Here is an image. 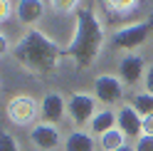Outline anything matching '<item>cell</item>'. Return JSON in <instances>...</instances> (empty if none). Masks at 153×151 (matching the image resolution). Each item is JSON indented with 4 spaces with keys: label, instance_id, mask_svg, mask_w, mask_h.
Listing matches in <instances>:
<instances>
[{
    "label": "cell",
    "instance_id": "obj_17",
    "mask_svg": "<svg viewBox=\"0 0 153 151\" xmlns=\"http://www.w3.org/2000/svg\"><path fill=\"white\" fill-rule=\"evenodd\" d=\"M79 5L82 3H74V0H67V3H64V0H52V3H50L52 10H59L62 15H74L76 10H79Z\"/></svg>",
    "mask_w": 153,
    "mask_h": 151
},
{
    "label": "cell",
    "instance_id": "obj_19",
    "mask_svg": "<svg viewBox=\"0 0 153 151\" xmlns=\"http://www.w3.org/2000/svg\"><path fill=\"white\" fill-rule=\"evenodd\" d=\"M133 151H153V136L143 134L136 139V146H133Z\"/></svg>",
    "mask_w": 153,
    "mask_h": 151
},
{
    "label": "cell",
    "instance_id": "obj_6",
    "mask_svg": "<svg viewBox=\"0 0 153 151\" xmlns=\"http://www.w3.org/2000/svg\"><path fill=\"white\" fill-rule=\"evenodd\" d=\"M123 82L121 77H114V74H99L94 79V99L104 102L106 107H114L123 99Z\"/></svg>",
    "mask_w": 153,
    "mask_h": 151
},
{
    "label": "cell",
    "instance_id": "obj_13",
    "mask_svg": "<svg viewBox=\"0 0 153 151\" xmlns=\"http://www.w3.org/2000/svg\"><path fill=\"white\" fill-rule=\"evenodd\" d=\"M89 129L94 131V134H106V131L116 129V114H114L111 109H104V111H97V117H94L89 121Z\"/></svg>",
    "mask_w": 153,
    "mask_h": 151
},
{
    "label": "cell",
    "instance_id": "obj_1",
    "mask_svg": "<svg viewBox=\"0 0 153 151\" xmlns=\"http://www.w3.org/2000/svg\"><path fill=\"white\" fill-rule=\"evenodd\" d=\"M76 17V30H74V40L64 47V57H72L76 70H89L94 62H97L104 40H106V32H104V25L99 22L97 13L91 10V5H79V10L74 13Z\"/></svg>",
    "mask_w": 153,
    "mask_h": 151
},
{
    "label": "cell",
    "instance_id": "obj_24",
    "mask_svg": "<svg viewBox=\"0 0 153 151\" xmlns=\"http://www.w3.org/2000/svg\"><path fill=\"white\" fill-rule=\"evenodd\" d=\"M119 151H133V149H131V146H128V144H126V146H121V149H119Z\"/></svg>",
    "mask_w": 153,
    "mask_h": 151
},
{
    "label": "cell",
    "instance_id": "obj_16",
    "mask_svg": "<svg viewBox=\"0 0 153 151\" xmlns=\"http://www.w3.org/2000/svg\"><path fill=\"white\" fill-rule=\"evenodd\" d=\"M138 3L136 0H109L106 3V10H111L114 15H119V17H128V15H133L138 10Z\"/></svg>",
    "mask_w": 153,
    "mask_h": 151
},
{
    "label": "cell",
    "instance_id": "obj_11",
    "mask_svg": "<svg viewBox=\"0 0 153 151\" xmlns=\"http://www.w3.org/2000/svg\"><path fill=\"white\" fill-rule=\"evenodd\" d=\"M45 10H47V5L42 0H20V3H15V13L20 17V22L30 25V27L45 15Z\"/></svg>",
    "mask_w": 153,
    "mask_h": 151
},
{
    "label": "cell",
    "instance_id": "obj_4",
    "mask_svg": "<svg viewBox=\"0 0 153 151\" xmlns=\"http://www.w3.org/2000/svg\"><path fill=\"white\" fill-rule=\"evenodd\" d=\"M5 114L17 126H35V119L40 114V104L32 97H27V94H17V97H13L7 102Z\"/></svg>",
    "mask_w": 153,
    "mask_h": 151
},
{
    "label": "cell",
    "instance_id": "obj_8",
    "mask_svg": "<svg viewBox=\"0 0 153 151\" xmlns=\"http://www.w3.org/2000/svg\"><path fill=\"white\" fill-rule=\"evenodd\" d=\"M146 62H143L141 55H126L121 62H119V72H121V82L128 84V87H133V84H138L143 77H146Z\"/></svg>",
    "mask_w": 153,
    "mask_h": 151
},
{
    "label": "cell",
    "instance_id": "obj_2",
    "mask_svg": "<svg viewBox=\"0 0 153 151\" xmlns=\"http://www.w3.org/2000/svg\"><path fill=\"white\" fill-rule=\"evenodd\" d=\"M13 57L22 64L27 72L35 74H50L59 67L64 57V50L57 47L54 40H50L42 30L30 27L13 47Z\"/></svg>",
    "mask_w": 153,
    "mask_h": 151
},
{
    "label": "cell",
    "instance_id": "obj_3",
    "mask_svg": "<svg viewBox=\"0 0 153 151\" xmlns=\"http://www.w3.org/2000/svg\"><path fill=\"white\" fill-rule=\"evenodd\" d=\"M153 27V15L143 22H133V25H126V27H119L111 37V47L116 50H136L146 42V37Z\"/></svg>",
    "mask_w": 153,
    "mask_h": 151
},
{
    "label": "cell",
    "instance_id": "obj_7",
    "mask_svg": "<svg viewBox=\"0 0 153 151\" xmlns=\"http://www.w3.org/2000/svg\"><path fill=\"white\" fill-rule=\"evenodd\" d=\"M30 141L40 149V151H52L62 144V134L57 124H50V121H37V124L30 129Z\"/></svg>",
    "mask_w": 153,
    "mask_h": 151
},
{
    "label": "cell",
    "instance_id": "obj_18",
    "mask_svg": "<svg viewBox=\"0 0 153 151\" xmlns=\"http://www.w3.org/2000/svg\"><path fill=\"white\" fill-rule=\"evenodd\" d=\"M0 151H20L17 141L7 134V131H0Z\"/></svg>",
    "mask_w": 153,
    "mask_h": 151
},
{
    "label": "cell",
    "instance_id": "obj_23",
    "mask_svg": "<svg viewBox=\"0 0 153 151\" xmlns=\"http://www.w3.org/2000/svg\"><path fill=\"white\" fill-rule=\"evenodd\" d=\"M7 50H10V42H7V37H5L3 32H0V57H3V55H5Z\"/></svg>",
    "mask_w": 153,
    "mask_h": 151
},
{
    "label": "cell",
    "instance_id": "obj_10",
    "mask_svg": "<svg viewBox=\"0 0 153 151\" xmlns=\"http://www.w3.org/2000/svg\"><path fill=\"white\" fill-rule=\"evenodd\" d=\"M67 111V102L59 92H47L42 102H40V114H42V121H50V124H57Z\"/></svg>",
    "mask_w": 153,
    "mask_h": 151
},
{
    "label": "cell",
    "instance_id": "obj_14",
    "mask_svg": "<svg viewBox=\"0 0 153 151\" xmlns=\"http://www.w3.org/2000/svg\"><path fill=\"white\" fill-rule=\"evenodd\" d=\"M99 146L104 151H119L121 146H126V136H123V131L116 126V129H111V131L99 136Z\"/></svg>",
    "mask_w": 153,
    "mask_h": 151
},
{
    "label": "cell",
    "instance_id": "obj_5",
    "mask_svg": "<svg viewBox=\"0 0 153 151\" xmlns=\"http://www.w3.org/2000/svg\"><path fill=\"white\" fill-rule=\"evenodd\" d=\"M67 114L74 121L76 126H84L87 121H91L97 117V99L91 94H84V92H76L67 99Z\"/></svg>",
    "mask_w": 153,
    "mask_h": 151
},
{
    "label": "cell",
    "instance_id": "obj_22",
    "mask_svg": "<svg viewBox=\"0 0 153 151\" xmlns=\"http://www.w3.org/2000/svg\"><path fill=\"white\" fill-rule=\"evenodd\" d=\"M143 134L153 136V114L151 117H143Z\"/></svg>",
    "mask_w": 153,
    "mask_h": 151
},
{
    "label": "cell",
    "instance_id": "obj_12",
    "mask_svg": "<svg viewBox=\"0 0 153 151\" xmlns=\"http://www.w3.org/2000/svg\"><path fill=\"white\" fill-rule=\"evenodd\" d=\"M67 151H94V136L89 131H72L64 141Z\"/></svg>",
    "mask_w": 153,
    "mask_h": 151
},
{
    "label": "cell",
    "instance_id": "obj_9",
    "mask_svg": "<svg viewBox=\"0 0 153 151\" xmlns=\"http://www.w3.org/2000/svg\"><path fill=\"white\" fill-rule=\"evenodd\" d=\"M116 126L123 131V136H133V139L143 136V117H141L131 104H123V107L119 109Z\"/></svg>",
    "mask_w": 153,
    "mask_h": 151
},
{
    "label": "cell",
    "instance_id": "obj_21",
    "mask_svg": "<svg viewBox=\"0 0 153 151\" xmlns=\"http://www.w3.org/2000/svg\"><path fill=\"white\" fill-rule=\"evenodd\" d=\"M146 92L148 94H153V64H148V70H146Z\"/></svg>",
    "mask_w": 153,
    "mask_h": 151
},
{
    "label": "cell",
    "instance_id": "obj_15",
    "mask_svg": "<svg viewBox=\"0 0 153 151\" xmlns=\"http://www.w3.org/2000/svg\"><path fill=\"white\" fill-rule=\"evenodd\" d=\"M131 107L138 111L141 117H151L153 114V94L148 92H136L131 97Z\"/></svg>",
    "mask_w": 153,
    "mask_h": 151
},
{
    "label": "cell",
    "instance_id": "obj_20",
    "mask_svg": "<svg viewBox=\"0 0 153 151\" xmlns=\"http://www.w3.org/2000/svg\"><path fill=\"white\" fill-rule=\"evenodd\" d=\"M15 5L10 3V0H0V22H7V17L13 15Z\"/></svg>",
    "mask_w": 153,
    "mask_h": 151
}]
</instances>
